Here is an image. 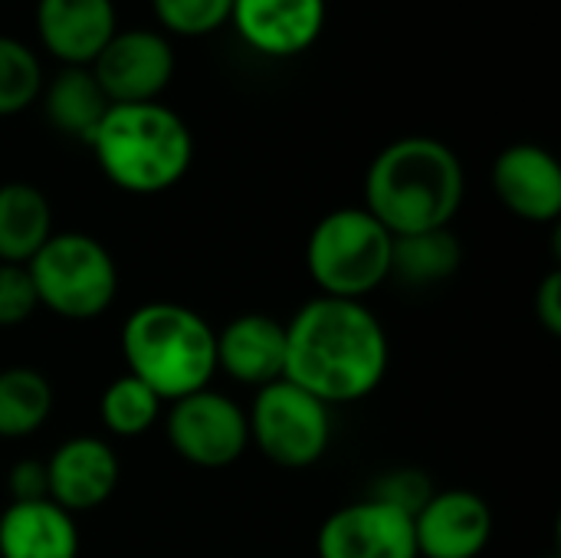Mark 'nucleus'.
I'll use <instances>...</instances> for the list:
<instances>
[{
  "instance_id": "nucleus-24",
  "label": "nucleus",
  "mask_w": 561,
  "mask_h": 558,
  "mask_svg": "<svg viewBox=\"0 0 561 558\" xmlns=\"http://www.w3.org/2000/svg\"><path fill=\"white\" fill-rule=\"evenodd\" d=\"M154 16L161 26L181 36H204L214 33L230 20L233 0H151Z\"/></svg>"
},
{
  "instance_id": "nucleus-16",
  "label": "nucleus",
  "mask_w": 561,
  "mask_h": 558,
  "mask_svg": "<svg viewBox=\"0 0 561 558\" xmlns=\"http://www.w3.org/2000/svg\"><path fill=\"white\" fill-rule=\"evenodd\" d=\"M217 368L233 382L263 388L283 378L286 326L266 312H243L217 332Z\"/></svg>"
},
{
  "instance_id": "nucleus-17",
  "label": "nucleus",
  "mask_w": 561,
  "mask_h": 558,
  "mask_svg": "<svg viewBox=\"0 0 561 558\" xmlns=\"http://www.w3.org/2000/svg\"><path fill=\"white\" fill-rule=\"evenodd\" d=\"M79 529L53 500L10 503L0 513V558H76Z\"/></svg>"
},
{
  "instance_id": "nucleus-1",
  "label": "nucleus",
  "mask_w": 561,
  "mask_h": 558,
  "mask_svg": "<svg viewBox=\"0 0 561 558\" xmlns=\"http://www.w3.org/2000/svg\"><path fill=\"white\" fill-rule=\"evenodd\" d=\"M388 362V332L365 303L319 296L286 322L283 378L325 408L368 398L385 382Z\"/></svg>"
},
{
  "instance_id": "nucleus-26",
  "label": "nucleus",
  "mask_w": 561,
  "mask_h": 558,
  "mask_svg": "<svg viewBox=\"0 0 561 558\" xmlns=\"http://www.w3.org/2000/svg\"><path fill=\"white\" fill-rule=\"evenodd\" d=\"M36 289L23 263H0V329L23 326L36 312Z\"/></svg>"
},
{
  "instance_id": "nucleus-13",
  "label": "nucleus",
  "mask_w": 561,
  "mask_h": 558,
  "mask_svg": "<svg viewBox=\"0 0 561 558\" xmlns=\"http://www.w3.org/2000/svg\"><path fill=\"white\" fill-rule=\"evenodd\" d=\"M493 187L506 210L529 224H556L561 214V168L539 145H510L493 164Z\"/></svg>"
},
{
  "instance_id": "nucleus-9",
  "label": "nucleus",
  "mask_w": 561,
  "mask_h": 558,
  "mask_svg": "<svg viewBox=\"0 0 561 558\" xmlns=\"http://www.w3.org/2000/svg\"><path fill=\"white\" fill-rule=\"evenodd\" d=\"M92 76L112 105L158 102L174 76V49L161 33L125 30L92 59Z\"/></svg>"
},
{
  "instance_id": "nucleus-18",
  "label": "nucleus",
  "mask_w": 561,
  "mask_h": 558,
  "mask_svg": "<svg viewBox=\"0 0 561 558\" xmlns=\"http://www.w3.org/2000/svg\"><path fill=\"white\" fill-rule=\"evenodd\" d=\"M53 234V210L39 187L26 181L0 184V263H30Z\"/></svg>"
},
{
  "instance_id": "nucleus-15",
  "label": "nucleus",
  "mask_w": 561,
  "mask_h": 558,
  "mask_svg": "<svg viewBox=\"0 0 561 558\" xmlns=\"http://www.w3.org/2000/svg\"><path fill=\"white\" fill-rule=\"evenodd\" d=\"M36 30L46 49L66 66H92L115 30L112 0H39Z\"/></svg>"
},
{
  "instance_id": "nucleus-22",
  "label": "nucleus",
  "mask_w": 561,
  "mask_h": 558,
  "mask_svg": "<svg viewBox=\"0 0 561 558\" xmlns=\"http://www.w3.org/2000/svg\"><path fill=\"white\" fill-rule=\"evenodd\" d=\"M161 405L164 401L148 385H141L131 375H122V378H115L102 391L99 418H102L108 434H115V437H138V434L154 428V421L161 418Z\"/></svg>"
},
{
  "instance_id": "nucleus-12",
  "label": "nucleus",
  "mask_w": 561,
  "mask_h": 558,
  "mask_svg": "<svg viewBox=\"0 0 561 558\" xmlns=\"http://www.w3.org/2000/svg\"><path fill=\"white\" fill-rule=\"evenodd\" d=\"M118 457L102 437H69L46 460L49 500L66 513L102 506L118 487Z\"/></svg>"
},
{
  "instance_id": "nucleus-11",
  "label": "nucleus",
  "mask_w": 561,
  "mask_h": 558,
  "mask_svg": "<svg viewBox=\"0 0 561 558\" xmlns=\"http://www.w3.org/2000/svg\"><path fill=\"white\" fill-rule=\"evenodd\" d=\"M490 539L493 513L473 490H437L414 516L417 558H477Z\"/></svg>"
},
{
  "instance_id": "nucleus-29",
  "label": "nucleus",
  "mask_w": 561,
  "mask_h": 558,
  "mask_svg": "<svg viewBox=\"0 0 561 558\" xmlns=\"http://www.w3.org/2000/svg\"><path fill=\"white\" fill-rule=\"evenodd\" d=\"M549 558H556V556H549Z\"/></svg>"
},
{
  "instance_id": "nucleus-27",
  "label": "nucleus",
  "mask_w": 561,
  "mask_h": 558,
  "mask_svg": "<svg viewBox=\"0 0 561 558\" xmlns=\"http://www.w3.org/2000/svg\"><path fill=\"white\" fill-rule=\"evenodd\" d=\"M10 493L13 503H30V500H49V483H46V460H20L10 467Z\"/></svg>"
},
{
  "instance_id": "nucleus-3",
  "label": "nucleus",
  "mask_w": 561,
  "mask_h": 558,
  "mask_svg": "<svg viewBox=\"0 0 561 558\" xmlns=\"http://www.w3.org/2000/svg\"><path fill=\"white\" fill-rule=\"evenodd\" d=\"M85 145L102 174L128 194H161L174 187L194 158V138L184 118L161 102L108 105Z\"/></svg>"
},
{
  "instance_id": "nucleus-5",
  "label": "nucleus",
  "mask_w": 561,
  "mask_h": 558,
  "mask_svg": "<svg viewBox=\"0 0 561 558\" xmlns=\"http://www.w3.org/2000/svg\"><path fill=\"white\" fill-rule=\"evenodd\" d=\"M391 234L365 207L325 214L306 243V266L322 296L362 303L391 280Z\"/></svg>"
},
{
  "instance_id": "nucleus-4",
  "label": "nucleus",
  "mask_w": 561,
  "mask_h": 558,
  "mask_svg": "<svg viewBox=\"0 0 561 558\" xmlns=\"http://www.w3.org/2000/svg\"><path fill=\"white\" fill-rule=\"evenodd\" d=\"M128 375L161 401L204 391L217 372V332L181 303H145L122 326Z\"/></svg>"
},
{
  "instance_id": "nucleus-20",
  "label": "nucleus",
  "mask_w": 561,
  "mask_h": 558,
  "mask_svg": "<svg viewBox=\"0 0 561 558\" xmlns=\"http://www.w3.org/2000/svg\"><path fill=\"white\" fill-rule=\"evenodd\" d=\"M108 105L112 102L105 99L89 66H66L46 89V118L53 128L82 141L92 138Z\"/></svg>"
},
{
  "instance_id": "nucleus-2",
  "label": "nucleus",
  "mask_w": 561,
  "mask_h": 558,
  "mask_svg": "<svg viewBox=\"0 0 561 558\" xmlns=\"http://www.w3.org/2000/svg\"><path fill=\"white\" fill-rule=\"evenodd\" d=\"M467 194L457 151L431 135H408L375 155L365 174V210L391 234L450 227Z\"/></svg>"
},
{
  "instance_id": "nucleus-14",
  "label": "nucleus",
  "mask_w": 561,
  "mask_h": 558,
  "mask_svg": "<svg viewBox=\"0 0 561 558\" xmlns=\"http://www.w3.org/2000/svg\"><path fill=\"white\" fill-rule=\"evenodd\" d=\"M230 20L253 49L296 56L319 39L325 0H233Z\"/></svg>"
},
{
  "instance_id": "nucleus-28",
  "label": "nucleus",
  "mask_w": 561,
  "mask_h": 558,
  "mask_svg": "<svg viewBox=\"0 0 561 558\" xmlns=\"http://www.w3.org/2000/svg\"><path fill=\"white\" fill-rule=\"evenodd\" d=\"M536 316L549 335H561V273L552 270L536 289Z\"/></svg>"
},
{
  "instance_id": "nucleus-8",
  "label": "nucleus",
  "mask_w": 561,
  "mask_h": 558,
  "mask_svg": "<svg viewBox=\"0 0 561 558\" xmlns=\"http://www.w3.org/2000/svg\"><path fill=\"white\" fill-rule=\"evenodd\" d=\"M168 441L181 460L201 470H224L237 464L250 444L247 411L220 391H194L171 401Z\"/></svg>"
},
{
  "instance_id": "nucleus-23",
  "label": "nucleus",
  "mask_w": 561,
  "mask_h": 558,
  "mask_svg": "<svg viewBox=\"0 0 561 558\" xmlns=\"http://www.w3.org/2000/svg\"><path fill=\"white\" fill-rule=\"evenodd\" d=\"M43 89V69L36 53L13 39L0 36V115L23 112Z\"/></svg>"
},
{
  "instance_id": "nucleus-10",
  "label": "nucleus",
  "mask_w": 561,
  "mask_h": 558,
  "mask_svg": "<svg viewBox=\"0 0 561 558\" xmlns=\"http://www.w3.org/2000/svg\"><path fill=\"white\" fill-rule=\"evenodd\" d=\"M316 553L319 558H417L414 520L368 497L322 523Z\"/></svg>"
},
{
  "instance_id": "nucleus-21",
  "label": "nucleus",
  "mask_w": 561,
  "mask_h": 558,
  "mask_svg": "<svg viewBox=\"0 0 561 558\" xmlns=\"http://www.w3.org/2000/svg\"><path fill=\"white\" fill-rule=\"evenodd\" d=\"M53 411V385L39 368H3L0 372V437L36 434Z\"/></svg>"
},
{
  "instance_id": "nucleus-19",
  "label": "nucleus",
  "mask_w": 561,
  "mask_h": 558,
  "mask_svg": "<svg viewBox=\"0 0 561 558\" xmlns=\"http://www.w3.org/2000/svg\"><path fill=\"white\" fill-rule=\"evenodd\" d=\"M460 263H463V247L450 227L404 234L391 240V276L404 286L424 289V286L447 283L450 276H457Z\"/></svg>"
},
{
  "instance_id": "nucleus-25",
  "label": "nucleus",
  "mask_w": 561,
  "mask_h": 558,
  "mask_svg": "<svg viewBox=\"0 0 561 558\" xmlns=\"http://www.w3.org/2000/svg\"><path fill=\"white\" fill-rule=\"evenodd\" d=\"M434 480L431 474L417 470V467H398V470H388L375 480L371 487V500L385 503V506H394L401 513H408L411 520L427 506V500L434 497Z\"/></svg>"
},
{
  "instance_id": "nucleus-6",
  "label": "nucleus",
  "mask_w": 561,
  "mask_h": 558,
  "mask_svg": "<svg viewBox=\"0 0 561 558\" xmlns=\"http://www.w3.org/2000/svg\"><path fill=\"white\" fill-rule=\"evenodd\" d=\"M26 270L36 289V303L72 322L99 319L118 293V266L112 253L102 240L79 230L49 234Z\"/></svg>"
},
{
  "instance_id": "nucleus-7",
  "label": "nucleus",
  "mask_w": 561,
  "mask_h": 558,
  "mask_svg": "<svg viewBox=\"0 0 561 558\" xmlns=\"http://www.w3.org/2000/svg\"><path fill=\"white\" fill-rule=\"evenodd\" d=\"M247 424L260 454L286 470H306L319 464L332 441L329 408L286 378L256 388Z\"/></svg>"
}]
</instances>
